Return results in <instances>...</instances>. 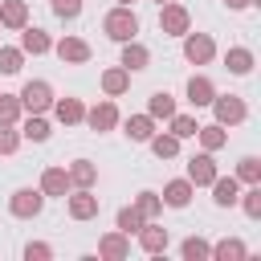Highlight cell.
I'll list each match as a JSON object with an SVG mask.
<instances>
[{
    "instance_id": "obj_1",
    "label": "cell",
    "mask_w": 261,
    "mask_h": 261,
    "mask_svg": "<svg viewBox=\"0 0 261 261\" xmlns=\"http://www.w3.org/2000/svg\"><path fill=\"white\" fill-rule=\"evenodd\" d=\"M102 33L110 37V41H135L139 37V16H135V8H126V4H114L106 16H102Z\"/></svg>"
},
{
    "instance_id": "obj_2",
    "label": "cell",
    "mask_w": 261,
    "mask_h": 261,
    "mask_svg": "<svg viewBox=\"0 0 261 261\" xmlns=\"http://www.w3.org/2000/svg\"><path fill=\"white\" fill-rule=\"evenodd\" d=\"M208 106H212V114H216L220 126H241V122L249 118V106H245V98H237V94H216Z\"/></svg>"
},
{
    "instance_id": "obj_3",
    "label": "cell",
    "mask_w": 261,
    "mask_h": 261,
    "mask_svg": "<svg viewBox=\"0 0 261 261\" xmlns=\"http://www.w3.org/2000/svg\"><path fill=\"white\" fill-rule=\"evenodd\" d=\"M41 208H45V192H41V188H16V192L8 196V212H12L16 220L41 216Z\"/></svg>"
},
{
    "instance_id": "obj_4",
    "label": "cell",
    "mask_w": 261,
    "mask_h": 261,
    "mask_svg": "<svg viewBox=\"0 0 261 261\" xmlns=\"http://www.w3.org/2000/svg\"><path fill=\"white\" fill-rule=\"evenodd\" d=\"M188 29H192V12H188L184 4L163 0V4H159V33H163V37H184Z\"/></svg>"
},
{
    "instance_id": "obj_5",
    "label": "cell",
    "mask_w": 261,
    "mask_h": 261,
    "mask_svg": "<svg viewBox=\"0 0 261 261\" xmlns=\"http://www.w3.org/2000/svg\"><path fill=\"white\" fill-rule=\"evenodd\" d=\"M16 98H20V106H24V110H29V114H45V110H49V106H53V86H49V82H41V77H37V82H24V86H20V94H16Z\"/></svg>"
},
{
    "instance_id": "obj_6",
    "label": "cell",
    "mask_w": 261,
    "mask_h": 261,
    "mask_svg": "<svg viewBox=\"0 0 261 261\" xmlns=\"http://www.w3.org/2000/svg\"><path fill=\"white\" fill-rule=\"evenodd\" d=\"M216 57V41L208 37V33H184V61H192V65H208Z\"/></svg>"
},
{
    "instance_id": "obj_7",
    "label": "cell",
    "mask_w": 261,
    "mask_h": 261,
    "mask_svg": "<svg viewBox=\"0 0 261 261\" xmlns=\"http://www.w3.org/2000/svg\"><path fill=\"white\" fill-rule=\"evenodd\" d=\"M98 208H102V204H98V196H94L90 188H69V192H65V212H69L73 220H94Z\"/></svg>"
},
{
    "instance_id": "obj_8",
    "label": "cell",
    "mask_w": 261,
    "mask_h": 261,
    "mask_svg": "<svg viewBox=\"0 0 261 261\" xmlns=\"http://www.w3.org/2000/svg\"><path fill=\"white\" fill-rule=\"evenodd\" d=\"M82 122H86L90 130H98V135H102V130H114V126H118V106H114L110 98H102L98 106H90V110H86V118H82Z\"/></svg>"
},
{
    "instance_id": "obj_9",
    "label": "cell",
    "mask_w": 261,
    "mask_h": 261,
    "mask_svg": "<svg viewBox=\"0 0 261 261\" xmlns=\"http://www.w3.org/2000/svg\"><path fill=\"white\" fill-rule=\"evenodd\" d=\"M216 175H220V171H216L212 151H200V155H192V159H188V179H192V188H208Z\"/></svg>"
},
{
    "instance_id": "obj_10",
    "label": "cell",
    "mask_w": 261,
    "mask_h": 261,
    "mask_svg": "<svg viewBox=\"0 0 261 261\" xmlns=\"http://www.w3.org/2000/svg\"><path fill=\"white\" fill-rule=\"evenodd\" d=\"M135 237H139V249L143 253H167V245H171V232L163 224H155V220H147Z\"/></svg>"
},
{
    "instance_id": "obj_11",
    "label": "cell",
    "mask_w": 261,
    "mask_h": 261,
    "mask_svg": "<svg viewBox=\"0 0 261 261\" xmlns=\"http://www.w3.org/2000/svg\"><path fill=\"white\" fill-rule=\"evenodd\" d=\"M53 53H57L65 65H86V61H90V45H86L82 37H61V41H53Z\"/></svg>"
},
{
    "instance_id": "obj_12",
    "label": "cell",
    "mask_w": 261,
    "mask_h": 261,
    "mask_svg": "<svg viewBox=\"0 0 261 261\" xmlns=\"http://www.w3.org/2000/svg\"><path fill=\"white\" fill-rule=\"evenodd\" d=\"M192 196H196V188H192V179L184 175V179H167L163 184V192H159V200L167 204V208H188L192 204Z\"/></svg>"
},
{
    "instance_id": "obj_13",
    "label": "cell",
    "mask_w": 261,
    "mask_h": 261,
    "mask_svg": "<svg viewBox=\"0 0 261 261\" xmlns=\"http://www.w3.org/2000/svg\"><path fill=\"white\" fill-rule=\"evenodd\" d=\"M208 188H212V204H216V208H232L237 196H241V179H237V175H216Z\"/></svg>"
},
{
    "instance_id": "obj_14",
    "label": "cell",
    "mask_w": 261,
    "mask_h": 261,
    "mask_svg": "<svg viewBox=\"0 0 261 261\" xmlns=\"http://www.w3.org/2000/svg\"><path fill=\"white\" fill-rule=\"evenodd\" d=\"M98 257H106V261H126L130 257V237L126 232H106L102 241H98Z\"/></svg>"
},
{
    "instance_id": "obj_15",
    "label": "cell",
    "mask_w": 261,
    "mask_h": 261,
    "mask_svg": "<svg viewBox=\"0 0 261 261\" xmlns=\"http://www.w3.org/2000/svg\"><path fill=\"white\" fill-rule=\"evenodd\" d=\"M53 118L61 122V126H77L82 118H86V106H82V98H53Z\"/></svg>"
},
{
    "instance_id": "obj_16",
    "label": "cell",
    "mask_w": 261,
    "mask_h": 261,
    "mask_svg": "<svg viewBox=\"0 0 261 261\" xmlns=\"http://www.w3.org/2000/svg\"><path fill=\"white\" fill-rule=\"evenodd\" d=\"M49 49H53V37H49L45 29H33V24H24V29H20V53L41 57V53H49Z\"/></svg>"
},
{
    "instance_id": "obj_17",
    "label": "cell",
    "mask_w": 261,
    "mask_h": 261,
    "mask_svg": "<svg viewBox=\"0 0 261 261\" xmlns=\"http://www.w3.org/2000/svg\"><path fill=\"white\" fill-rule=\"evenodd\" d=\"M118 65H122V69H130V73H139V69H147V65H151V49H147V45H139V41H122V57H118Z\"/></svg>"
},
{
    "instance_id": "obj_18",
    "label": "cell",
    "mask_w": 261,
    "mask_h": 261,
    "mask_svg": "<svg viewBox=\"0 0 261 261\" xmlns=\"http://www.w3.org/2000/svg\"><path fill=\"white\" fill-rule=\"evenodd\" d=\"M126 90H130V69H122V65L102 69V94L106 98H122Z\"/></svg>"
},
{
    "instance_id": "obj_19",
    "label": "cell",
    "mask_w": 261,
    "mask_h": 261,
    "mask_svg": "<svg viewBox=\"0 0 261 261\" xmlns=\"http://www.w3.org/2000/svg\"><path fill=\"white\" fill-rule=\"evenodd\" d=\"M184 94H188V102H192V106L200 110V106H208V102L216 98V86H212V77H204V73H192V77H188V90H184Z\"/></svg>"
},
{
    "instance_id": "obj_20",
    "label": "cell",
    "mask_w": 261,
    "mask_h": 261,
    "mask_svg": "<svg viewBox=\"0 0 261 261\" xmlns=\"http://www.w3.org/2000/svg\"><path fill=\"white\" fill-rule=\"evenodd\" d=\"M29 24V4L24 0H0V29H24Z\"/></svg>"
},
{
    "instance_id": "obj_21",
    "label": "cell",
    "mask_w": 261,
    "mask_h": 261,
    "mask_svg": "<svg viewBox=\"0 0 261 261\" xmlns=\"http://www.w3.org/2000/svg\"><path fill=\"white\" fill-rule=\"evenodd\" d=\"M224 65H228V73H237V77H249V73H253V65H257V57H253V49H245V45H232V49L224 53Z\"/></svg>"
},
{
    "instance_id": "obj_22",
    "label": "cell",
    "mask_w": 261,
    "mask_h": 261,
    "mask_svg": "<svg viewBox=\"0 0 261 261\" xmlns=\"http://www.w3.org/2000/svg\"><path fill=\"white\" fill-rule=\"evenodd\" d=\"M65 175H69V188H94V184H98V167H94L90 159H73V163L65 167Z\"/></svg>"
},
{
    "instance_id": "obj_23",
    "label": "cell",
    "mask_w": 261,
    "mask_h": 261,
    "mask_svg": "<svg viewBox=\"0 0 261 261\" xmlns=\"http://www.w3.org/2000/svg\"><path fill=\"white\" fill-rule=\"evenodd\" d=\"M245 257H249V245L237 241V237H224V241L212 245V257L208 261H245Z\"/></svg>"
},
{
    "instance_id": "obj_24",
    "label": "cell",
    "mask_w": 261,
    "mask_h": 261,
    "mask_svg": "<svg viewBox=\"0 0 261 261\" xmlns=\"http://www.w3.org/2000/svg\"><path fill=\"white\" fill-rule=\"evenodd\" d=\"M37 188H41L45 196H65V192H69V175H65V167H45Z\"/></svg>"
},
{
    "instance_id": "obj_25",
    "label": "cell",
    "mask_w": 261,
    "mask_h": 261,
    "mask_svg": "<svg viewBox=\"0 0 261 261\" xmlns=\"http://www.w3.org/2000/svg\"><path fill=\"white\" fill-rule=\"evenodd\" d=\"M49 135H53V126H49L45 114H29V118L20 122V139H29V143H45Z\"/></svg>"
},
{
    "instance_id": "obj_26",
    "label": "cell",
    "mask_w": 261,
    "mask_h": 261,
    "mask_svg": "<svg viewBox=\"0 0 261 261\" xmlns=\"http://www.w3.org/2000/svg\"><path fill=\"white\" fill-rule=\"evenodd\" d=\"M122 126H126V139H130V143H147V139L155 135V118H151V114H130Z\"/></svg>"
},
{
    "instance_id": "obj_27",
    "label": "cell",
    "mask_w": 261,
    "mask_h": 261,
    "mask_svg": "<svg viewBox=\"0 0 261 261\" xmlns=\"http://www.w3.org/2000/svg\"><path fill=\"white\" fill-rule=\"evenodd\" d=\"M196 139H200V147H204V151H212V155H216V151L228 143V130H224L220 122H208V126H196Z\"/></svg>"
},
{
    "instance_id": "obj_28",
    "label": "cell",
    "mask_w": 261,
    "mask_h": 261,
    "mask_svg": "<svg viewBox=\"0 0 261 261\" xmlns=\"http://www.w3.org/2000/svg\"><path fill=\"white\" fill-rule=\"evenodd\" d=\"M147 114H151V118H155V122H159V118H163V122H167V118H171V114H175V98H171V94H167V90H155V94H151V98H147Z\"/></svg>"
},
{
    "instance_id": "obj_29",
    "label": "cell",
    "mask_w": 261,
    "mask_h": 261,
    "mask_svg": "<svg viewBox=\"0 0 261 261\" xmlns=\"http://www.w3.org/2000/svg\"><path fill=\"white\" fill-rule=\"evenodd\" d=\"M147 147H151V155H155V159H175V155H179V139H175L171 130H167V135H159V130H155V135L147 139Z\"/></svg>"
},
{
    "instance_id": "obj_30",
    "label": "cell",
    "mask_w": 261,
    "mask_h": 261,
    "mask_svg": "<svg viewBox=\"0 0 261 261\" xmlns=\"http://www.w3.org/2000/svg\"><path fill=\"white\" fill-rule=\"evenodd\" d=\"M143 224H147V220H143V212H139L135 204L118 208V216H114V228H118V232H126V237H130V232H139Z\"/></svg>"
},
{
    "instance_id": "obj_31",
    "label": "cell",
    "mask_w": 261,
    "mask_h": 261,
    "mask_svg": "<svg viewBox=\"0 0 261 261\" xmlns=\"http://www.w3.org/2000/svg\"><path fill=\"white\" fill-rule=\"evenodd\" d=\"M179 257H184V261H208V257H212V245H208L204 237H188V241L179 245Z\"/></svg>"
},
{
    "instance_id": "obj_32",
    "label": "cell",
    "mask_w": 261,
    "mask_h": 261,
    "mask_svg": "<svg viewBox=\"0 0 261 261\" xmlns=\"http://www.w3.org/2000/svg\"><path fill=\"white\" fill-rule=\"evenodd\" d=\"M20 114H24L20 98H16V94H0V126H16Z\"/></svg>"
},
{
    "instance_id": "obj_33",
    "label": "cell",
    "mask_w": 261,
    "mask_h": 261,
    "mask_svg": "<svg viewBox=\"0 0 261 261\" xmlns=\"http://www.w3.org/2000/svg\"><path fill=\"white\" fill-rule=\"evenodd\" d=\"M237 204L245 208V216H249V220H261V184H249V192H241V196H237Z\"/></svg>"
},
{
    "instance_id": "obj_34",
    "label": "cell",
    "mask_w": 261,
    "mask_h": 261,
    "mask_svg": "<svg viewBox=\"0 0 261 261\" xmlns=\"http://www.w3.org/2000/svg\"><path fill=\"white\" fill-rule=\"evenodd\" d=\"M135 208L143 212V220H155L163 212V200H159V192H139L135 196Z\"/></svg>"
},
{
    "instance_id": "obj_35",
    "label": "cell",
    "mask_w": 261,
    "mask_h": 261,
    "mask_svg": "<svg viewBox=\"0 0 261 261\" xmlns=\"http://www.w3.org/2000/svg\"><path fill=\"white\" fill-rule=\"evenodd\" d=\"M20 65H24L20 45H0V73H20Z\"/></svg>"
},
{
    "instance_id": "obj_36",
    "label": "cell",
    "mask_w": 261,
    "mask_h": 261,
    "mask_svg": "<svg viewBox=\"0 0 261 261\" xmlns=\"http://www.w3.org/2000/svg\"><path fill=\"white\" fill-rule=\"evenodd\" d=\"M167 122H171V135H175V139H196V126H200V122H196L192 114H179V110H175Z\"/></svg>"
},
{
    "instance_id": "obj_37",
    "label": "cell",
    "mask_w": 261,
    "mask_h": 261,
    "mask_svg": "<svg viewBox=\"0 0 261 261\" xmlns=\"http://www.w3.org/2000/svg\"><path fill=\"white\" fill-rule=\"evenodd\" d=\"M237 179H241V184H261V159H257V155H245V159L237 163Z\"/></svg>"
},
{
    "instance_id": "obj_38",
    "label": "cell",
    "mask_w": 261,
    "mask_h": 261,
    "mask_svg": "<svg viewBox=\"0 0 261 261\" xmlns=\"http://www.w3.org/2000/svg\"><path fill=\"white\" fill-rule=\"evenodd\" d=\"M53 257V245H45V241H29L24 245V261H49Z\"/></svg>"
},
{
    "instance_id": "obj_39",
    "label": "cell",
    "mask_w": 261,
    "mask_h": 261,
    "mask_svg": "<svg viewBox=\"0 0 261 261\" xmlns=\"http://www.w3.org/2000/svg\"><path fill=\"white\" fill-rule=\"evenodd\" d=\"M20 147V130H12V126H0V155H12Z\"/></svg>"
},
{
    "instance_id": "obj_40",
    "label": "cell",
    "mask_w": 261,
    "mask_h": 261,
    "mask_svg": "<svg viewBox=\"0 0 261 261\" xmlns=\"http://www.w3.org/2000/svg\"><path fill=\"white\" fill-rule=\"evenodd\" d=\"M53 12L61 20H73V16H82V0H53Z\"/></svg>"
},
{
    "instance_id": "obj_41",
    "label": "cell",
    "mask_w": 261,
    "mask_h": 261,
    "mask_svg": "<svg viewBox=\"0 0 261 261\" xmlns=\"http://www.w3.org/2000/svg\"><path fill=\"white\" fill-rule=\"evenodd\" d=\"M232 12H241V8H249V4H261V0H224Z\"/></svg>"
},
{
    "instance_id": "obj_42",
    "label": "cell",
    "mask_w": 261,
    "mask_h": 261,
    "mask_svg": "<svg viewBox=\"0 0 261 261\" xmlns=\"http://www.w3.org/2000/svg\"><path fill=\"white\" fill-rule=\"evenodd\" d=\"M118 4H126V8H130V4H135V0H118Z\"/></svg>"
},
{
    "instance_id": "obj_43",
    "label": "cell",
    "mask_w": 261,
    "mask_h": 261,
    "mask_svg": "<svg viewBox=\"0 0 261 261\" xmlns=\"http://www.w3.org/2000/svg\"><path fill=\"white\" fill-rule=\"evenodd\" d=\"M155 4H163V0H155Z\"/></svg>"
}]
</instances>
